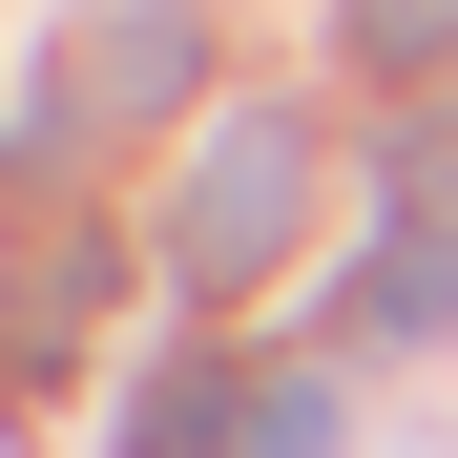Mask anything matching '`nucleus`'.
Segmentation results:
<instances>
[{
  "label": "nucleus",
  "instance_id": "nucleus-4",
  "mask_svg": "<svg viewBox=\"0 0 458 458\" xmlns=\"http://www.w3.org/2000/svg\"><path fill=\"white\" fill-rule=\"evenodd\" d=\"M125 458H229V375H208V354H167V375L125 396Z\"/></svg>",
  "mask_w": 458,
  "mask_h": 458
},
{
  "label": "nucleus",
  "instance_id": "nucleus-1",
  "mask_svg": "<svg viewBox=\"0 0 458 458\" xmlns=\"http://www.w3.org/2000/svg\"><path fill=\"white\" fill-rule=\"evenodd\" d=\"M292 229H313V125L292 105H229L208 146H188V208H167V271L188 292H250Z\"/></svg>",
  "mask_w": 458,
  "mask_h": 458
},
{
  "label": "nucleus",
  "instance_id": "nucleus-7",
  "mask_svg": "<svg viewBox=\"0 0 458 458\" xmlns=\"http://www.w3.org/2000/svg\"><path fill=\"white\" fill-rule=\"evenodd\" d=\"M417 458H458V437H417Z\"/></svg>",
  "mask_w": 458,
  "mask_h": 458
},
{
  "label": "nucleus",
  "instance_id": "nucleus-6",
  "mask_svg": "<svg viewBox=\"0 0 458 458\" xmlns=\"http://www.w3.org/2000/svg\"><path fill=\"white\" fill-rule=\"evenodd\" d=\"M229 437H250V458H334V396H313V375H292V396H250Z\"/></svg>",
  "mask_w": 458,
  "mask_h": 458
},
{
  "label": "nucleus",
  "instance_id": "nucleus-3",
  "mask_svg": "<svg viewBox=\"0 0 458 458\" xmlns=\"http://www.w3.org/2000/svg\"><path fill=\"white\" fill-rule=\"evenodd\" d=\"M354 334H458V229H375V250H354Z\"/></svg>",
  "mask_w": 458,
  "mask_h": 458
},
{
  "label": "nucleus",
  "instance_id": "nucleus-2",
  "mask_svg": "<svg viewBox=\"0 0 458 458\" xmlns=\"http://www.w3.org/2000/svg\"><path fill=\"white\" fill-rule=\"evenodd\" d=\"M188 63H208L188 0H125V21L84 42V105H105V125H167V105H188Z\"/></svg>",
  "mask_w": 458,
  "mask_h": 458
},
{
  "label": "nucleus",
  "instance_id": "nucleus-5",
  "mask_svg": "<svg viewBox=\"0 0 458 458\" xmlns=\"http://www.w3.org/2000/svg\"><path fill=\"white\" fill-rule=\"evenodd\" d=\"M334 21H354V63H396V84L458 63V0H334Z\"/></svg>",
  "mask_w": 458,
  "mask_h": 458
}]
</instances>
